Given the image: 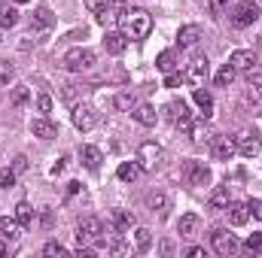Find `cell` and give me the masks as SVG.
I'll use <instances>...</instances> for the list:
<instances>
[{
	"label": "cell",
	"mask_w": 262,
	"mask_h": 258,
	"mask_svg": "<svg viewBox=\"0 0 262 258\" xmlns=\"http://www.w3.org/2000/svg\"><path fill=\"white\" fill-rule=\"evenodd\" d=\"M49 28H52V12L49 9H37L34 21H31V31H49Z\"/></svg>",
	"instance_id": "obj_31"
},
{
	"label": "cell",
	"mask_w": 262,
	"mask_h": 258,
	"mask_svg": "<svg viewBox=\"0 0 262 258\" xmlns=\"http://www.w3.org/2000/svg\"><path fill=\"white\" fill-rule=\"evenodd\" d=\"M186 255H189V258H204V249H201V246H189V249H186Z\"/></svg>",
	"instance_id": "obj_48"
},
{
	"label": "cell",
	"mask_w": 262,
	"mask_h": 258,
	"mask_svg": "<svg viewBox=\"0 0 262 258\" xmlns=\"http://www.w3.org/2000/svg\"><path fill=\"white\" fill-rule=\"evenodd\" d=\"M116 176H119L122 183H134V179L140 176V164H134V161H122L119 170H116Z\"/></svg>",
	"instance_id": "obj_30"
},
{
	"label": "cell",
	"mask_w": 262,
	"mask_h": 258,
	"mask_svg": "<svg viewBox=\"0 0 262 258\" xmlns=\"http://www.w3.org/2000/svg\"><path fill=\"white\" fill-rule=\"evenodd\" d=\"M79 192V183H67V194H76Z\"/></svg>",
	"instance_id": "obj_50"
},
{
	"label": "cell",
	"mask_w": 262,
	"mask_h": 258,
	"mask_svg": "<svg viewBox=\"0 0 262 258\" xmlns=\"http://www.w3.org/2000/svg\"><path fill=\"white\" fill-rule=\"evenodd\" d=\"M198 231H201V219H198L195 213H186V216H180V222H177V234L180 237H198Z\"/></svg>",
	"instance_id": "obj_15"
},
{
	"label": "cell",
	"mask_w": 262,
	"mask_h": 258,
	"mask_svg": "<svg viewBox=\"0 0 262 258\" xmlns=\"http://www.w3.org/2000/svg\"><path fill=\"white\" fill-rule=\"evenodd\" d=\"M101 237H104V222L101 219H95V216L79 219V225H76V243L79 246H98Z\"/></svg>",
	"instance_id": "obj_1"
},
{
	"label": "cell",
	"mask_w": 262,
	"mask_h": 258,
	"mask_svg": "<svg viewBox=\"0 0 262 258\" xmlns=\"http://www.w3.org/2000/svg\"><path fill=\"white\" fill-rule=\"evenodd\" d=\"M189 137H192L195 143H210V140H213L216 134H213V131L207 128L204 122H195V125H192V131H189Z\"/></svg>",
	"instance_id": "obj_32"
},
{
	"label": "cell",
	"mask_w": 262,
	"mask_h": 258,
	"mask_svg": "<svg viewBox=\"0 0 262 258\" xmlns=\"http://www.w3.org/2000/svg\"><path fill=\"white\" fill-rule=\"evenodd\" d=\"M146 207H149L152 213L165 216V213L171 210V197H168L165 192H159V189H156V192H149V194H146Z\"/></svg>",
	"instance_id": "obj_19"
},
{
	"label": "cell",
	"mask_w": 262,
	"mask_h": 258,
	"mask_svg": "<svg viewBox=\"0 0 262 258\" xmlns=\"http://www.w3.org/2000/svg\"><path fill=\"white\" fill-rule=\"evenodd\" d=\"M43 252H46V255H67V246H61L58 240H49V243L43 246Z\"/></svg>",
	"instance_id": "obj_43"
},
{
	"label": "cell",
	"mask_w": 262,
	"mask_h": 258,
	"mask_svg": "<svg viewBox=\"0 0 262 258\" xmlns=\"http://www.w3.org/2000/svg\"><path fill=\"white\" fill-rule=\"evenodd\" d=\"M134 243H137V252H146V249L152 246V234H149L146 228H137V231H134Z\"/></svg>",
	"instance_id": "obj_36"
},
{
	"label": "cell",
	"mask_w": 262,
	"mask_h": 258,
	"mask_svg": "<svg viewBox=\"0 0 262 258\" xmlns=\"http://www.w3.org/2000/svg\"><path fill=\"white\" fill-rule=\"evenodd\" d=\"M247 213L262 222V197H250V200H247Z\"/></svg>",
	"instance_id": "obj_42"
},
{
	"label": "cell",
	"mask_w": 262,
	"mask_h": 258,
	"mask_svg": "<svg viewBox=\"0 0 262 258\" xmlns=\"http://www.w3.org/2000/svg\"><path fill=\"white\" fill-rule=\"evenodd\" d=\"M125 24H128V31H131L134 40H143V37H149V31H152V15L143 12V9H131L128 15H125Z\"/></svg>",
	"instance_id": "obj_5"
},
{
	"label": "cell",
	"mask_w": 262,
	"mask_h": 258,
	"mask_svg": "<svg viewBox=\"0 0 262 258\" xmlns=\"http://www.w3.org/2000/svg\"><path fill=\"white\" fill-rule=\"evenodd\" d=\"M73 125L79 131H92L98 125V113H95V107H89V104H76L73 107Z\"/></svg>",
	"instance_id": "obj_11"
},
{
	"label": "cell",
	"mask_w": 262,
	"mask_h": 258,
	"mask_svg": "<svg viewBox=\"0 0 262 258\" xmlns=\"http://www.w3.org/2000/svg\"><path fill=\"white\" fill-rule=\"evenodd\" d=\"M226 216H229V222H232V225H244V222L250 219L247 203H238V200H229V203H226Z\"/></svg>",
	"instance_id": "obj_21"
},
{
	"label": "cell",
	"mask_w": 262,
	"mask_h": 258,
	"mask_svg": "<svg viewBox=\"0 0 262 258\" xmlns=\"http://www.w3.org/2000/svg\"><path fill=\"white\" fill-rule=\"evenodd\" d=\"M28 100H31V88H28V85H15L12 94H9V107H12V110H21Z\"/></svg>",
	"instance_id": "obj_29"
},
{
	"label": "cell",
	"mask_w": 262,
	"mask_h": 258,
	"mask_svg": "<svg viewBox=\"0 0 262 258\" xmlns=\"http://www.w3.org/2000/svg\"><path fill=\"white\" fill-rule=\"evenodd\" d=\"M107 3H110V6H122V9H125V0H107Z\"/></svg>",
	"instance_id": "obj_51"
},
{
	"label": "cell",
	"mask_w": 262,
	"mask_h": 258,
	"mask_svg": "<svg viewBox=\"0 0 262 258\" xmlns=\"http://www.w3.org/2000/svg\"><path fill=\"white\" fill-rule=\"evenodd\" d=\"M256 18H259V3L256 0H241L232 9V24L235 28H250V24H256Z\"/></svg>",
	"instance_id": "obj_4"
},
{
	"label": "cell",
	"mask_w": 262,
	"mask_h": 258,
	"mask_svg": "<svg viewBox=\"0 0 262 258\" xmlns=\"http://www.w3.org/2000/svg\"><path fill=\"white\" fill-rule=\"evenodd\" d=\"M15 176H18V173H15L12 167H9V170H0V189H12V186H15Z\"/></svg>",
	"instance_id": "obj_41"
},
{
	"label": "cell",
	"mask_w": 262,
	"mask_h": 258,
	"mask_svg": "<svg viewBox=\"0 0 262 258\" xmlns=\"http://www.w3.org/2000/svg\"><path fill=\"white\" fill-rule=\"evenodd\" d=\"M183 176L189 186H207L210 183V167L204 161H186L183 164Z\"/></svg>",
	"instance_id": "obj_8"
},
{
	"label": "cell",
	"mask_w": 262,
	"mask_h": 258,
	"mask_svg": "<svg viewBox=\"0 0 262 258\" xmlns=\"http://www.w3.org/2000/svg\"><path fill=\"white\" fill-rule=\"evenodd\" d=\"M207 146H210V158H216V161H229V158L238 152L235 140H232V137H220V134H216Z\"/></svg>",
	"instance_id": "obj_9"
},
{
	"label": "cell",
	"mask_w": 262,
	"mask_h": 258,
	"mask_svg": "<svg viewBox=\"0 0 262 258\" xmlns=\"http://www.w3.org/2000/svg\"><path fill=\"white\" fill-rule=\"evenodd\" d=\"M21 231H25V225H21L15 216H12V219H9V216H6V219H0V234H3V237L18 240V237H21Z\"/></svg>",
	"instance_id": "obj_23"
},
{
	"label": "cell",
	"mask_w": 262,
	"mask_h": 258,
	"mask_svg": "<svg viewBox=\"0 0 262 258\" xmlns=\"http://www.w3.org/2000/svg\"><path fill=\"white\" fill-rule=\"evenodd\" d=\"M31 134H34V137H40V140H52V137L58 134V128H55L46 116H40V119H34V122H31Z\"/></svg>",
	"instance_id": "obj_20"
},
{
	"label": "cell",
	"mask_w": 262,
	"mask_h": 258,
	"mask_svg": "<svg viewBox=\"0 0 262 258\" xmlns=\"http://www.w3.org/2000/svg\"><path fill=\"white\" fill-rule=\"evenodd\" d=\"M37 110H40L43 116H49V113H52V94H46V91L37 94Z\"/></svg>",
	"instance_id": "obj_40"
},
{
	"label": "cell",
	"mask_w": 262,
	"mask_h": 258,
	"mask_svg": "<svg viewBox=\"0 0 262 258\" xmlns=\"http://www.w3.org/2000/svg\"><path fill=\"white\" fill-rule=\"evenodd\" d=\"M207 73H210V61H207L204 55H195L192 64H189V70H186V79H189L192 85H201V82L207 79Z\"/></svg>",
	"instance_id": "obj_13"
},
{
	"label": "cell",
	"mask_w": 262,
	"mask_h": 258,
	"mask_svg": "<svg viewBox=\"0 0 262 258\" xmlns=\"http://www.w3.org/2000/svg\"><path fill=\"white\" fill-rule=\"evenodd\" d=\"M12 3H28V0H12Z\"/></svg>",
	"instance_id": "obj_53"
},
{
	"label": "cell",
	"mask_w": 262,
	"mask_h": 258,
	"mask_svg": "<svg viewBox=\"0 0 262 258\" xmlns=\"http://www.w3.org/2000/svg\"><path fill=\"white\" fill-rule=\"evenodd\" d=\"M210 243H213V249H216L220 255H235V252L241 249L238 237L229 234V228H213V231H210Z\"/></svg>",
	"instance_id": "obj_6"
},
{
	"label": "cell",
	"mask_w": 262,
	"mask_h": 258,
	"mask_svg": "<svg viewBox=\"0 0 262 258\" xmlns=\"http://www.w3.org/2000/svg\"><path fill=\"white\" fill-rule=\"evenodd\" d=\"M195 104H198V110H201V116L204 119H210V113H213V97H210V91H204V88H195Z\"/></svg>",
	"instance_id": "obj_28"
},
{
	"label": "cell",
	"mask_w": 262,
	"mask_h": 258,
	"mask_svg": "<svg viewBox=\"0 0 262 258\" xmlns=\"http://www.w3.org/2000/svg\"><path fill=\"white\" fill-rule=\"evenodd\" d=\"M235 146H238V152L244 155V158H253V155H259L262 149V137L256 128H244L238 137H235Z\"/></svg>",
	"instance_id": "obj_7"
},
{
	"label": "cell",
	"mask_w": 262,
	"mask_h": 258,
	"mask_svg": "<svg viewBox=\"0 0 262 258\" xmlns=\"http://www.w3.org/2000/svg\"><path fill=\"white\" fill-rule=\"evenodd\" d=\"M12 170H15V173H25V170H28V158H25V155H15V158H12Z\"/></svg>",
	"instance_id": "obj_46"
},
{
	"label": "cell",
	"mask_w": 262,
	"mask_h": 258,
	"mask_svg": "<svg viewBox=\"0 0 262 258\" xmlns=\"http://www.w3.org/2000/svg\"><path fill=\"white\" fill-rule=\"evenodd\" d=\"M162 252L171 255V252H174V240H165V243H162Z\"/></svg>",
	"instance_id": "obj_49"
},
{
	"label": "cell",
	"mask_w": 262,
	"mask_h": 258,
	"mask_svg": "<svg viewBox=\"0 0 262 258\" xmlns=\"http://www.w3.org/2000/svg\"><path fill=\"white\" fill-rule=\"evenodd\" d=\"M247 85H250V88H262V70L259 67L247 70Z\"/></svg>",
	"instance_id": "obj_44"
},
{
	"label": "cell",
	"mask_w": 262,
	"mask_h": 258,
	"mask_svg": "<svg viewBox=\"0 0 262 258\" xmlns=\"http://www.w3.org/2000/svg\"><path fill=\"white\" fill-rule=\"evenodd\" d=\"M131 116H134V122H140L143 128H152V125H156V119H159L156 107H149V104H137V107L131 110Z\"/></svg>",
	"instance_id": "obj_18"
},
{
	"label": "cell",
	"mask_w": 262,
	"mask_h": 258,
	"mask_svg": "<svg viewBox=\"0 0 262 258\" xmlns=\"http://www.w3.org/2000/svg\"><path fill=\"white\" fill-rule=\"evenodd\" d=\"M198 40H201V28H198V24H183V28L177 31V46H180V49H192Z\"/></svg>",
	"instance_id": "obj_17"
},
{
	"label": "cell",
	"mask_w": 262,
	"mask_h": 258,
	"mask_svg": "<svg viewBox=\"0 0 262 258\" xmlns=\"http://www.w3.org/2000/svg\"><path fill=\"white\" fill-rule=\"evenodd\" d=\"M162 158H165V152H162V146H156V143H143L140 146V170H156L159 164H162Z\"/></svg>",
	"instance_id": "obj_10"
},
{
	"label": "cell",
	"mask_w": 262,
	"mask_h": 258,
	"mask_svg": "<svg viewBox=\"0 0 262 258\" xmlns=\"http://www.w3.org/2000/svg\"><path fill=\"white\" fill-rule=\"evenodd\" d=\"M156 67H159L162 73H171V70L177 67V55H174L171 49H165V52H162V55L156 58Z\"/></svg>",
	"instance_id": "obj_33"
},
{
	"label": "cell",
	"mask_w": 262,
	"mask_h": 258,
	"mask_svg": "<svg viewBox=\"0 0 262 258\" xmlns=\"http://www.w3.org/2000/svg\"><path fill=\"white\" fill-rule=\"evenodd\" d=\"M235 73H238V70H235L232 64H223L220 67V73H216V85H220V88L232 85V82H235Z\"/></svg>",
	"instance_id": "obj_35"
},
{
	"label": "cell",
	"mask_w": 262,
	"mask_h": 258,
	"mask_svg": "<svg viewBox=\"0 0 262 258\" xmlns=\"http://www.w3.org/2000/svg\"><path fill=\"white\" fill-rule=\"evenodd\" d=\"M125 46H128V37L122 34V31H107V37H104V49L110 52V55H122L125 52Z\"/></svg>",
	"instance_id": "obj_14"
},
{
	"label": "cell",
	"mask_w": 262,
	"mask_h": 258,
	"mask_svg": "<svg viewBox=\"0 0 262 258\" xmlns=\"http://www.w3.org/2000/svg\"><path fill=\"white\" fill-rule=\"evenodd\" d=\"M110 222H113V228L116 231H131L134 225H137V219H134V213H128V210H113V216H110Z\"/></svg>",
	"instance_id": "obj_22"
},
{
	"label": "cell",
	"mask_w": 262,
	"mask_h": 258,
	"mask_svg": "<svg viewBox=\"0 0 262 258\" xmlns=\"http://www.w3.org/2000/svg\"><path fill=\"white\" fill-rule=\"evenodd\" d=\"M98 64V55L92 52V49H85V46H76V49H70L64 55V67L70 73H82V70H92V67Z\"/></svg>",
	"instance_id": "obj_2"
},
{
	"label": "cell",
	"mask_w": 262,
	"mask_h": 258,
	"mask_svg": "<svg viewBox=\"0 0 262 258\" xmlns=\"http://www.w3.org/2000/svg\"><path fill=\"white\" fill-rule=\"evenodd\" d=\"M113 107H116L119 113H131V110L137 107V94H134V91H119V94L113 97Z\"/></svg>",
	"instance_id": "obj_27"
},
{
	"label": "cell",
	"mask_w": 262,
	"mask_h": 258,
	"mask_svg": "<svg viewBox=\"0 0 262 258\" xmlns=\"http://www.w3.org/2000/svg\"><path fill=\"white\" fill-rule=\"evenodd\" d=\"M15 24H18V9H15V3L3 0V3H0V28H15Z\"/></svg>",
	"instance_id": "obj_24"
},
{
	"label": "cell",
	"mask_w": 262,
	"mask_h": 258,
	"mask_svg": "<svg viewBox=\"0 0 262 258\" xmlns=\"http://www.w3.org/2000/svg\"><path fill=\"white\" fill-rule=\"evenodd\" d=\"M210 12L220 18V15H226L229 12V0H210Z\"/></svg>",
	"instance_id": "obj_45"
},
{
	"label": "cell",
	"mask_w": 262,
	"mask_h": 258,
	"mask_svg": "<svg viewBox=\"0 0 262 258\" xmlns=\"http://www.w3.org/2000/svg\"><path fill=\"white\" fill-rule=\"evenodd\" d=\"M125 15H128V9H122V6H110V3H107V6L98 12V21H101L104 28H110V31H113L116 24H122V21H125Z\"/></svg>",
	"instance_id": "obj_12"
},
{
	"label": "cell",
	"mask_w": 262,
	"mask_h": 258,
	"mask_svg": "<svg viewBox=\"0 0 262 258\" xmlns=\"http://www.w3.org/2000/svg\"><path fill=\"white\" fill-rule=\"evenodd\" d=\"M15 219H18V222H21V225L28 228V225L34 222V207H31L28 200H21V203L15 207Z\"/></svg>",
	"instance_id": "obj_34"
},
{
	"label": "cell",
	"mask_w": 262,
	"mask_h": 258,
	"mask_svg": "<svg viewBox=\"0 0 262 258\" xmlns=\"http://www.w3.org/2000/svg\"><path fill=\"white\" fill-rule=\"evenodd\" d=\"M12 76H15V67L9 64V61H0V88H6L12 82Z\"/></svg>",
	"instance_id": "obj_37"
},
{
	"label": "cell",
	"mask_w": 262,
	"mask_h": 258,
	"mask_svg": "<svg viewBox=\"0 0 262 258\" xmlns=\"http://www.w3.org/2000/svg\"><path fill=\"white\" fill-rule=\"evenodd\" d=\"M183 82H186V73H177V70L165 73V85H168V88H177V85H183Z\"/></svg>",
	"instance_id": "obj_39"
},
{
	"label": "cell",
	"mask_w": 262,
	"mask_h": 258,
	"mask_svg": "<svg viewBox=\"0 0 262 258\" xmlns=\"http://www.w3.org/2000/svg\"><path fill=\"white\" fill-rule=\"evenodd\" d=\"M85 6H89V9H92L95 15H98V12H101V9L107 6V0H85Z\"/></svg>",
	"instance_id": "obj_47"
},
{
	"label": "cell",
	"mask_w": 262,
	"mask_h": 258,
	"mask_svg": "<svg viewBox=\"0 0 262 258\" xmlns=\"http://www.w3.org/2000/svg\"><path fill=\"white\" fill-rule=\"evenodd\" d=\"M82 164L89 167V170H98L101 167V161H104V155H101V149L98 146H82Z\"/></svg>",
	"instance_id": "obj_25"
},
{
	"label": "cell",
	"mask_w": 262,
	"mask_h": 258,
	"mask_svg": "<svg viewBox=\"0 0 262 258\" xmlns=\"http://www.w3.org/2000/svg\"><path fill=\"white\" fill-rule=\"evenodd\" d=\"M6 252H9V246H6V243L0 240V255H6Z\"/></svg>",
	"instance_id": "obj_52"
},
{
	"label": "cell",
	"mask_w": 262,
	"mask_h": 258,
	"mask_svg": "<svg viewBox=\"0 0 262 258\" xmlns=\"http://www.w3.org/2000/svg\"><path fill=\"white\" fill-rule=\"evenodd\" d=\"M229 200H232V197H229V186H216V189L210 192V197H207V207H210V210H226Z\"/></svg>",
	"instance_id": "obj_26"
},
{
	"label": "cell",
	"mask_w": 262,
	"mask_h": 258,
	"mask_svg": "<svg viewBox=\"0 0 262 258\" xmlns=\"http://www.w3.org/2000/svg\"><path fill=\"white\" fill-rule=\"evenodd\" d=\"M229 64L235 67L238 73H247V70H253V67H256V52H247V49H238V52H232V58H229Z\"/></svg>",
	"instance_id": "obj_16"
},
{
	"label": "cell",
	"mask_w": 262,
	"mask_h": 258,
	"mask_svg": "<svg viewBox=\"0 0 262 258\" xmlns=\"http://www.w3.org/2000/svg\"><path fill=\"white\" fill-rule=\"evenodd\" d=\"M244 249L253 252V255H262V234H250V237L244 240Z\"/></svg>",
	"instance_id": "obj_38"
},
{
	"label": "cell",
	"mask_w": 262,
	"mask_h": 258,
	"mask_svg": "<svg viewBox=\"0 0 262 258\" xmlns=\"http://www.w3.org/2000/svg\"><path fill=\"white\" fill-rule=\"evenodd\" d=\"M165 113H168V119L174 122V128L183 131V134H189L192 125H195V119H192V113H189L186 100H171V104L165 107Z\"/></svg>",
	"instance_id": "obj_3"
}]
</instances>
